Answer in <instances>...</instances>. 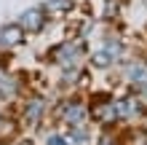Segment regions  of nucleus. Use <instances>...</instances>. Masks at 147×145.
<instances>
[{"label":"nucleus","mask_w":147,"mask_h":145,"mask_svg":"<svg viewBox=\"0 0 147 145\" xmlns=\"http://www.w3.org/2000/svg\"><path fill=\"white\" fill-rule=\"evenodd\" d=\"M80 54H83L80 40H64V43L51 48V59H54L56 65H62V67H75Z\"/></svg>","instance_id":"nucleus-1"},{"label":"nucleus","mask_w":147,"mask_h":145,"mask_svg":"<svg viewBox=\"0 0 147 145\" xmlns=\"http://www.w3.org/2000/svg\"><path fill=\"white\" fill-rule=\"evenodd\" d=\"M46 22H48V14H46V8H27L22 16H19V27L24 32H30V35H35V32H40L43 27H46Z\"/></svg>","instance_id":"nucleus-2"},{"label":"nucleus","mask_w":147,"mask_h":145,"mask_svg":"<svg viewBox=\"0 0 147 145\" xmlns=\"http://www.w3.org/2000/svg\"><path fill=\"white\" fill-rule=\"evenodd\" d=\"M24 32L19 24H5L0 27V48H16L19 43H24Z\"/></svg>","instance_id":"nucleus-3"},{"label":"nucleus","mask_w":147,"mask_h":145,"mask_svg":"<svg viewBox=\"0 0 147 145\" xmlns=\"http://www.w3.org/2000/svg\"><path fill=\"white\" fill-rule=\"evenodd\" d=\"M91 116L96 118V121H112L118 113H115V99H96L91 105Z\"/></svg>","instance_id":"nucleus-4"},{"label":"nucleus","mask_w":147,"mask_h":145,"mask_svg":"<svg viewBox=\"0 0 147 145\" xmlns=\"http://www.w3.org/2000/svg\"><path fill=\"white\" fill-rule=\"evenodd\" d=\"M62 118H64L67 124H72V126H80V124H83V118H86V108L80 105V102L67 99V102H64V108H62Z\"/></svg>","instance_id":"nucleus-5"},{"label":"nucleus","mask_w":147,"mask_h":145,"mask_svg":"<svg viewBox=\"0 0 147 145\" xmlns=\"http://www.w3.org/2000/svg\"><path fill=\"white\" fill-rule=\"evenodd\" d=\"M43 110H46V102H43L40 97H30L27 105H24V121L27 124H38L40 116H43Z\"/></svg>","instance_id":"nucleus-6"},{"label":"nucleus","mask_w":147,"mask_h":145,"mask_svg":"<svg viewBox=\"0 0 147 145\" xmlns=\"http://www.w3.org/2000/svg\"><path fill=\"white\" fill-rule=\"evenodd\" d=\"M43 8H46V14H70L75 8V0H48Z\"/></svg>","instance_id":"nucleus-7"}]
</instances>
